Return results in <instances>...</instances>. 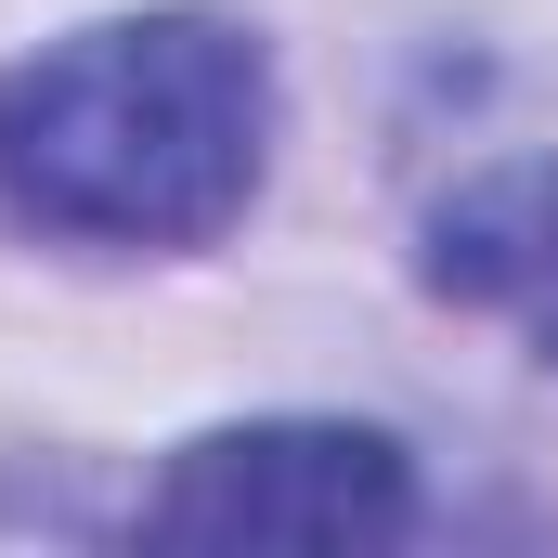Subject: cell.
I'll list each match as a JSON object with an SVG mask.
<instances>
[{
    "label": "cell",
    "mask_w": 558,
    "mask_h": 558,
    "mask_svg": "<svg viewBox=\"0 0 558 558\" xmlns=\"http://www.w3.org/2000/svg\"><path fill=\"white\" fill-rule=\"evenodd\" d=\"M274 169V52L208 0H156L0 65V221L65 247H221Z\"/></svg>",
    "instance_id": "1"
},
{
    "label": "cell",
    "mask_w": 558,
    "mask_h": 558,
    "mask_svg": "<svg viewBox=\"0 0 558 558\" xmlns=\"http://www.w3.org/2000/svg\"><path fill=\"white\" fill-rule=\"evenodd\" d=\"M156 546H299V558H364L416 533V454L364 416H247L195 428L156 494H143Z\"/></svg>",
    "instance_id": "2"
},
{
    "label": "cell",
    "mask_w": 558,
    "mask_h": 558,
    "mask_svg": "<svg viewBox=\"0 0 558 558\" xmlns=\"http://www.w3.org/2000/svg\"><path fill=\"white\" fill-rule=\"evenodd\" d=\"M558 274V169H481L428 221V286L454 299H546Z\"/></svg>",
    "instance_id": "3"
},
{
    "label": "cell",
    "mask_w": 558,
    "mask_h": 558,
    "mask_svg": "<svg viewBox=\"0 0 558 558\" xmlns=\"http://www.w3.org/2000/svg\"><path fill=\"white\" fill-rule=\"evenodd\" d=\"M546 364H558V274H546Z\"/></svg>",
    "instance_id": "4"
}]
</instances>
